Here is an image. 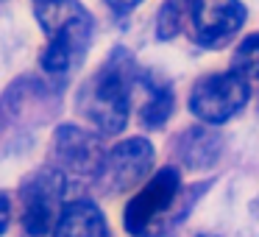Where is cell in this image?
I'll list each match as a JSON object with an SVG mask.
<instances>
[{
  "instance_id": "15",
  "label": "cell",
  "mask_w": 259,
  "mask_h": 237,
  "mask_svg": "<svg viewBox=\"0 0 259 237\" xmlns=\"http://www.w3.org/2000/svg\"><path fill=\"white\" fill-rule=\"evenodd\" d=\"M109 3V9L112 12H117V14H125V12H131V9H137L142 3V0H106Z\"/></svg>"
},
{
  "instance_id": "9",
  "label": "cell",
  "mask_w": 259,
  "mask_h": 237,
  "mask_svg": "<svg viewBox=\"0 0 259 237\" xmlns=\"http://www.w3.org/2000/svg\"><path fill=\"white\" fill-rule=\"evenodd\" d=\"M53 237H112L103 212L92 201H73L64 207Z\"/></svg>"
},
{
  "instance_id": "3",
  "label": "cell",
  "mask_w": 259,
  "mask_h": 237,
  "mask_svg": "<svg viewBox=\"0 0 259 237\" xmlns=\"http://www.w3.org/2000/svg\"><path fill=\"white\" fill-rule=\"evenodd\" d=\"M181 190V176L176 168H164L128 201L123 212L125 229L134 237H156L167 226V212Z\"/></svg>"
},
{
  "instance_id": "12",
  "label": "cell",
  "mask_w": 259,
  "mask_h": 237,
  "mask_svg": "<svg viewBox=\"0 0 259 237\" xmlns=\"http://www.w3.org/2000/svg\"><path fill=\"white\" fill-rule=\"evenodd\" d=\"M234 70L245 78L259 81V34L242 40V45L237 48V56H234Z\"/></svg>"
},
{
  "instance_id": "11",
  "label": "cell",
  "mask_w": 259,
  "mask_h": 237,
  "mask_svg": "<svg viewBox=\"0 0 259 237\" xmlns=\"http://www.w3.org/2000/svg\"><path fill=\"white\" fill-rule=\"evenodd\" d=\"M148 90H151V98L142 106V123L145 126H162L167 120L170 109H173V92L164 84H153L148 81Z\"/></svg>"
},
{
  "instance_id": "14",
  "label": "cell",
  "mask_w": 259,
  "mask_h": 237,
  "mask_svg": "<svg viewBox=\"0 0 259 237\" xmlns=\"http://www.w3.org/2000/svg\"><path fill=\"white\" fill-rule=\"evenodd\" d=\"M9 220H12V204H9V198L0 192V234L9 229Z\"/></svg>"
},
{
  "instance_id": "2",
  "label": "cell",
  "mask_w": 259,
  "mask_h": 237,
  "mask_svg": "<svg viewBox=\"0 0 259 237\" xmlns=\"http://www.w3.org/2000/svg\"><path fill=\"white\" fill-rule=\"evenodd\" d=\"M114 59L103 70H98L78 92V109L84 112V117L103 134H120L125 129L128 120V101H131V70L125 67V62Z\"/></svg>"
},
{
  "instance_id": "1",
  "label": "cell",
  "mask_w": 259,
  "mask_h": 237,
  "mask_svg": "<svg viewBox=\"0 0 259 237\" xmlns=\"http://www.w3.org/2000/svg\"><path fill=\"white\" fill-rule=\"evenodd\" d=\"M36 17L48 34V51L42 56V67L53 75H67L90 48V12L75 0H39Z\"/></svg>"
},
{
  "instance_id": "10",
  "label": "cell",
  "mask_w": 259,
  "mask_h": 237,
  "mask_svg": "<svg viewBox=\"0 0 259 237\" xmlns=\"http://www.w3.org/2000/svg\"><path fill=\"white\" fill-rule=\"evenodd\" d=\"M179 153L190 168H206V165H212L218 159L220 140L203 129L184 131V137L179 140Z\"/></svg>"
},
{
  "instance_id": "6",
  "label": "cell",
  "mask_w": 259,
  "mask_h": 237,
  "mask_svg": "<svg viewBox=\"0 0 259 237\" xmlns=\"http://www.w3.org/2000/svg\"><path fill=\"white\" fill-rule=\"evenodd\" d=\"M153 165V145L142 137L125 140L114 145L103 156L101 170H98V184L106 192H120L125 187L137 184Z\"/></svg>"
},
{
  "instance_id": "5",
  "label": "cell",
  "mask_w": 259,
  "mask_h": 237,
  "mask_svg": "<svg viewBox=\"0 0 259 237\" xmlns=\"http://www.w3.org/2000/svg\"><path fill=\"white\" fill-rule=\"evenodd\" d=\"M62 198H64V176L62 170L45 168L39 173L28 176V181L20 190L23 204V229L31 237H45L51 229H56L62 218Z\"/></svg>"
},
{
  "instance_id": "8",
  "label": "cell",
  "mask_w": 259,
  "mask_h": 237,
  "mask_svg": "<svg viewBox=\"0 0 259 237\" xmlns=\"http://www.w3.org/2000/svg\"><path fill=\"white\" fill-rule=\"evenodd\" d=\"M53 151L59 156V165L70 173L98 176L101 162L106 153L101 151V140L95 134L75 129V126H62L53 137Z\"/></svg>"
},
{
  "instance_id": "13",
  "label": "cell",
  "mask_w": 259,
  "mask_h": 237,
  "mask_svg": "<svg viewBox=\"0 0 259 237\" xmlns=\"http://www.w3.org/2000/svg\"><path fill=\"white\" fill-rule=\"evenodd\" d=\"M181 0H167L162 6V14H159V36L162 40H170V36L179 34L181 28Z\"/></svg>"
},
{
  "instance_id": "4",
  "label": "cell",
  "mask_w": 259,
  "mask_h": 237,
  "mask_svg": "<svg viewBox=\"0 0 259 237\" xmlns=\"http://www.w3.org/2000/svg\"><path fill=\"white\" fill-rule=\"evenodd\" d=\"M248 103V81L237 70L203 75L190 92V112L209 126H220L240 114Z\"/></svg>"
},
{
  "instance_id": "16",
  "label": "cell",
  "mask_w": 259,
  "mask_h": 237,
  "mask_svg": "<svg viewBox=\"0 0 259 237\" xmlns=\"http://www.w3.org/2000/svg\"><path fill=\"white\" fill-rule=\"evenodd\" d=\"M198 237H209V234H198Z\"/></svg>"
},
{
  "instance_id": "7",
  "label": "cell",
  "mask_w": 259,
  "mask_h": 237,
  "mask_svg": "<svg viewBox=\"0 0 259 237\" xmlns=\"http://www.w3.org/2000/svg\"><path fill=\"white\" fill-rule=\"evenodd\" d=\"M190 17L195 40L206 48H218L242 28L245 9L240 0H192Z\"/></svg>"
}]
</instances>
